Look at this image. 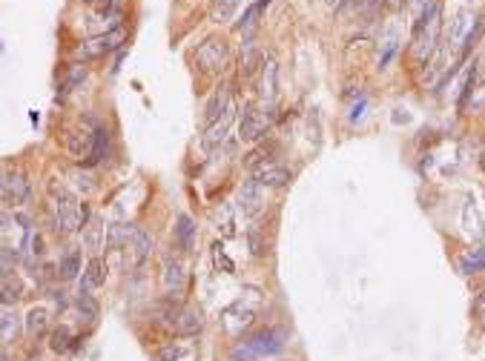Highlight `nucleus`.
Returning a JSON list of instances; mask_svg holds the SVG:
<instances>
[{
    "instance_id": "nucleus-1",
    "label": "nucleus",
    "mask_w": 485,
    "mask_h": 361,
    "mask_svg": "<svg viewBox=\"0 0 485 361\" xmlns=\"http://www.w3.org/2000/svg\"><path fill=\"white\" fill-rule=\"evenodd\" d=\"M440 32H442V3L431 0L428 6H422L419 17L414 20V29H410V46H414V58L419 66L433 58Z\"/></svg>"
},
{
    "instance_id": "nucleus-2",
    "label": "nucleus",
    "mask_w": 485,
    "mask_h": 361,
    "mask_svg": "<svg viewBox=\"0 0 485 361\" xmlns=\"http://www.w3.org/2000/svg\"><path fill=\"white\" fill-rule=\"evenodd\" d=\"M287 344V335L282 330H261L256 335H250L247 342H241L233 353H230V361H259V358H268V355H279Z\"/></svg>"
},
{
    "instance_id": "nucleus-3",
    "label": "nucleus",
    "mask_w": 485,
    "mask_h": 361,
    "mask_svg": "<svg viewBox=\"0 0 485 361\" xmlns=\"http://www.w3.org/2000/svg\"><path fill=\"white\" fill-rule=\"evenodd\" d=\"M49 195L55 201L52 207H55L58 232H63V235L81 232V201L66 186H58V184H49Z\"/></svg>"
},
{
    "instance_id": "nucleus-4",
    "label": "nucleus",
    "mask_w": 485,
    "mask_h": 361,
    "mask_svg": "<svg viewBox=\"0 0 485 361\" xmlns=\"http://www.w3.org/2000/svg\"><path fill=\"white\" fill-rule=\"evenodd\" d=\"M124 40H127V29H124V26L107 29L104 35H98V38H92V40L81 43L78 49H75V58H78V61H95V58H101V55H107V52L121 49V43H124Z\"/></svg>"
},
{
    "instance_id": "nucleus-5",
    "label": "nucleus",
    "mask_w": 485,
    "mask_h": 361,
    "mask_svg": "<svg viewBox=\"0 0 485 361\" xmlns=\"http://www.w3.org/2000/svg\"><path fill=\"white\" fill-rule=\"evenodd\" d=\"M196 63L201 72H210V75H218V72H224L227 63H230V52H227V43L222 38H210L199 46L196 52Z\"/></svg>"
},
{
    "instance_id": "nucleus-6",
    "label": "nucleus",
    "mask_w": 485,
    "mask_h": 361,
    "mask_svg": "<svg viewBox=\"0 0 485 361\" xmlns=\"http://www.w3.org/2000/svg\"><path fill=\"white\" fill-rule=\"evenodd\" d=\"M0 195H3L9 204L20 207L32 198V184H29V175L23 170H9L0 175Z\"/></svg>"
},
{
    "instance_id": "nucleus-7",
    "label": "nucleus",
    "mask_w": 485,
    "mask_h": 361,
    "mask_svg": "<svg viewBox=\"0 0 485 361\" xmlns=\"http://www.w3.org/2000/svg\"><path fill=\"white\" fill-rule=\"evenodd\" d=\"M124 250H127V255H130V264H132V267H141V264L153 255V235L144 230V227L127 224Z\"/></svg>"
},
{
    "instance_id": "nucleus-8",
    "label": "nucleus",
    "mask_w": 485,
    "mask_h": 361,
    "mask_svg": "<svg viewBox=\"0 0 485 361\" xmlns=\"http://www.w3.org/2000/svg\"><path fill=\"white\" fill-rule=\"evenodd\" d=\"M250 178L256 181V184H261L264 189H282V186H287L290 184V170L284 163H279V161H264V163H259V166H253L250 170Z\"/></svg>"
},
{
    "instance_id": "nucleus-9",
    "label": "nucleus",
    "mask_w": 485,
    "mask_h": 361,
    "mask_svg": "<svg viewBox=\"0 0 485 361\" xmlns=\"http://www.w3.org/2000/svg\"><path fill=\"white\" fill-rule=\"evenodd\" d=\"M268 127H270V120L264 118V112L256 109L253 104H245V109L238 115V138L241 141H259L268 132Z\"/></svg>"
},
{
    "instance_id": "nucleus-10",
    "label": "nucleus",
    "mask_w": 485,
    "mask_h": 361,
    "mask_svg": "<svg viewBox=\"0 0 485 361\" xmlns=\"http://www.w3.org/2000/svg\"><path fill=\"white\" fill-rule=\"evenodd\" d=\"M233 120H236V106L230 104L222 115L213 120V124H207V132H204V138H201V143H204L207 152L218 150V147H222V143L227 141V135H230V129H233Z\"/></svg>"
},
{
    "instance_id": "nucleus-11",
    "label": "nucleus",
    "mask_w": 485,
    "mask_h": 361,
    "mask_svg": "<svg viewBox=\"0 0 485 361\" xmlns=\"http://www.w3.org/2000/svg\"><path fill=\"white\" fill-rule=\"evenodd\" d=\"M161 281H164V290L173 296V298H178L184 293V287H187V267L181 264V258H176V255H167L164 258Z\"/></svg>"
},
{
    "instance_id": "nucleus-12",
    "label": "nucleus",
    "mask_w": 485,
    "mask_h": 361,
    "mask_svg": "<svg viewBox=\"0 0 485 361\" xmlns=\"http://www.w3.org/2000/svg\"><path fill=\"white\" fill-rule=\"evenodd\" d=\"M238 209L247 215V218H256L264 209V186L256 184L253 178H247L238 189Z\"/></svg>"
},
{
    "instance_id": "nucleus-13",
    "label": "nucleus",
    "mask_w": 485,
    "mask_h": 361,
    "mask_svg": "<svg viewBox=\"0 0 485 361\" xmlns=\"http://www.w3.org/2000/svg\"><path fill=\"white\" fill-rule=\"evenodd\" d=\"M253 319H256V304H247V307H245V298L233 301V304L222 312V321H224V327H227L230 332H241L245 327L253 324Z\"/></svg>"
},
{
    "instance_id": "nucleus-14",
    "label": "nucleus",
    "mask_w": 485,
    "mask_h": 361,
    "mask_svg": "<svg viewBox=\"0 0 485 361\" xmlns=\"http://www.w3.org/2000/svg\"><path fill=\"white\" fill-rule=\"evenodd\" d=\"M169 324L178 335H199L204 327V316L196 307H178L173 316H169Z\"/></svg>"
},
{
    "instance_id": "nucleus-15",
    "label": "nucleus",
    "mask_w": 485,
    "mask_h": 361,
    "mask_svg": "<svg viewBox=\"0 0 485 361\" xmlns=\"http://www.w3.org/2000/svg\"><path fill=\"white\" fill-rule=\"evenodd\" d=\"M261 101L264 106H276V98H279V63L276 58H264L261 63Z\"/></svg>"
},
{
    "instance_id": "nucleus-16",
    "label": "nucleus",
    "mask_w": 485,
    "mask_h": 361,
    "mask_svg": "<svg viewBox=\"0 0 485 361\" xmlns=\"http://www.w3.org/2000/svg\"><path fill=\"white\" fill-rule=\"evenodd\" d=\"M196 235H199L196 221H192L187 212H181L178 218H176V244L184 252H192V250H196Z\"/></svg>"
},
{
    "instance_id": "nucleus-17",
    "label": "nucleus",
    "mask_w": 485,
    "mask_h": 361,
    "mask_svg": "<svg viewBox=\"0 0 485 361\" xmlns=\"http://www.w3.org/2000/svg\"><path fill=\"white\" fill-rule=\"evenodd\" d=\"M81 232H84V250H89L92 255H98L104 250V238H107L104 221L101 218H89V224Z\"/></svg>"
},
{
    "instance_id": "nucleus-18",
    "label": "nucleus",
    "mask_w": 485,
    "mask_h": 361,
    "mask_svg": "<svg viewBox=\"0 0 485 361\" xmlns=\"http://www.w3.org/2000/svg\"><path fill=\"white\" fill-rule=\"evenodd\" d=\"M107 150H109V132L104 127H95L92 132V143H89V155H86V166H98L107 161Z\"/></svg>"
},
{
    "instance_id": "nucleus-19",
    "label": "nucleus",
    "mask_w": 485,
    "mask_h": 361,
    "mask_svg": "<svg viewBox=\"0 0 485 361\" xmlns=\"http://www.w3.org/2000/svg\"><path fill=\"white\" fill-rule=\"evenodd\" d=\"M23 298V281L15 278L12 273H0V304L15 307Z\"/></svg>"
},
{
    "instance_id": "nucleus-20",
    "label": "nucleus",
    "mask_w": 485,
    "mask_h": 361,
    "mask_svg": "<svg viewBox=\"0 0 485 361\" xmlns=\"http://www.w3.org/2000/svg\"><path fill=\"white\" fill-rule=\"evenodd\" d=\"M107 261L101 258V255H92L89 258V264H86V270H84V281L81 284H86L89 290H98V287H104L107 284Z\"/></svg>"
},
{
    "instance_id": "nucleus-21",
    "label": "nucleus",
    "mask_w": 485,
    "mask_h": 361,
    "mask_svg": "<svg viewBox=\"0 0 485 361\" xmlns=\"http://www.w3.org/2000/svg\"><path fill=\"white\" fill-rule=\"evenodd\" d=\"M20 339V319L12 310H0V344H17Z\"/></svg>"
},
{
    "instance_id": "nucleus-22",
    "label": "nucleus",
    "mask_w": 485,
    "mask_h": 361,
    "mask_svg": "<svg viewBox=\"0 0 485 361\" xmlns=\"http://www.w3.org/2000/svg\"><path fill=\"white\" fill-rule=\"evenodd\" d=\"M270 6V0H256V3H250L247 9H245V15H241L238 20H236V29L238 32H247V35H253V29L259 26V17H261V12Z\"/></svg>"
},
{
    "instance_id": "nucleus-23",
    "label": "nucleus",
    "mask_w": 485,
    "mask_h": 361,
    "mask_svg": "<svg viewBox=\"0 0 485 361\" xmlns=\"http://www.w3.org/2000/svg\"><path fill=\"white\" fill-rule=\"evenodd\" d=\"M78 273H81V250L69 247L58 261V275L63 281H72V278H78Z\"/></svg>"
},
{
    "instance_id": "nucleus-24",
    "label": "nucleus",
    "mask_w": 485,
    "mask_h": 361,
    "mask_svg": "<svg viewBox=\"0 0 485 361\" xmlns=\"http://www.w3.org/2000/svg\"><path fill=\"white\" fill-rule=\"evenodd\" d=\"M230 104H233V101H230L227 86H218V89L213 92V98L207 101V106H204V120H207V124H213V120H215L218 115H222Z\"/></svg>"
},
{
    "instance_id": "nucleus-25",
    "label": "nucleus",
    "mask_w": 485,
    "mask_h": 361,
    "mask_svg": "<svg viewBox=\"0 0 485 361\" xmlns=\"http://www.w3.org/2000/svg\"><path fill=\"white\" fill-rule=\"evenodd\" d=\"M89 143H92V135H86V132H78V129H69L66 132V150H69V155L72 158H86L89 155Z\"/></svg>"
},
{
    "instance_id": "nucleus-26",
    "label": "nucleus",
    "mask_w": 485,
    "mask_h": 361,
    "mask_svg": "<svg viewBox=\"0 0 485 361\" xmlns=\"http://www.w3.org/2000/svg\"><path fill=\"white\" fill-rule=\"evenodd\" d=\"M46 327H49V310H46V307H32L26 312V319H23V330H26L29 335H38Z\"/></svg>"
},
{
    "instance_id": "nucleus-27",
    "label": "nucleus",
    "mask_w": 485,
    "mask_h": 361,
    "mask_svg": "<svg viewBox=\"0 0 485 361\" xmlns=\"http://www.w3.org/2000/svg\"><path fill=\"white\" fill-rule=\"evenodd\" d=\"M75 307L84 312L89 321H98V316H101V307H98V301H95V296L89 293L86 284H81V290H78V296H75Z\"/></svg>"
},
{
    "instance_id": "nucleus-28",
    "label": "nucleus",
    "mask_w": 485,
    "mask_h": 361,
    "mask_svg": "<svg viewBox=\"0 0 485 361\" xmlns=\"http://www.w3.org/2000/svg\"><path fill=\"white\" fill-rule=\"evenodd\" d=\"M459 270H463V275H474V273L485 270V247H477V250L465 252L463 261H459Z\"/></svg>"
},
{
    "instance_id": "nucleus-29",
    "label": "nucleus",
    "mask_w": 485,
    "mask_h": 361,
    "mask_svg": "<svg viewBox=\"0 0 485 361\" xmlns=\"http://www.w3.org/2000/svg\"><path fill=\"white\" fill-rule=\"evenodd\" d=\"M124 238H127V224H109L107 227V238H104V250L107 252L124 250Z\"/></svg>"
},
{
    "instance_id": "nucleus-30",
    "label": "nucleus",
    "mask_w": 485,
    "mask_h": 361,
    "mask_svg": "<svg viewBox=\"0 0 485 361\" xmlns=\"http://www.w3.org/2000/svg\"><path fill=\"white\" fill-rule=\"evenodd\" d=\"M397 52H399V38L397 35H387L385 43H382V52H379V69L391 66L394 58H397Z\"/></svg>"
},
{
    "instance_id": "nucleus-31",
    "label": "nucleus",
    "mask_w": 485,
    "mask_h": 361,
    "mask_svg": "<svg viewBox=\"0 0 485 361\" xmlns=\"http://www.w3.org/2000/svg\"><path fill=\"white\" fill-rule=\"evenodd\" d=\"M72 330L66 327V324H61L55 332H52V342H49V347L55 350V353H66V350H72Z\"/></svg>"
},
{
    "instance_id": "nucleus-32",
    "label": "nucleus",
    "mask_w": 485,
    "mask_h": 361,
    "mask_svg": "<svg viewBox=\"0 0 485 361\" xmlns=\"http://www.w3.org/2000/svg\"><path fill=\"white\" fill-rule=\"evenodd\" d=\"M213 261H215V267H218V270H224V273H230V275L236 273V261L224 252V247L218 244V241L213 244Z\"/></svg>"
},
{
    "instance_id": "nucleus-33",
    "label": "nucleus",
    "mask_w": 485,
    "mask_h": 361,
    "mask_svg": "<svg viewBox=\"0 0 485 361\" xmlns=\"http://www.w3.org/2000/svg\"><path fill=\"white\" fill-rule=\"evenodd\" d=\"M215 224H218V232H222L224 238H233V235H236V221H233V209H230V207H222Z\"/></svg>"
},
{
    "instance_id": "nucleus-34",
    "label": "nucleus",
    "mask_w": 485,
    "mask_h": 361,
    "mask_svg": "<svg viewBox=\"0 0 485 361\" xmlns=\"http://www.w3.org/2000/svg\"><path fill=\"white\" fill-rule=\"evenodd\" d=\"M158 361H178V358H184L187 355V347L184 344H164V347H158Z\"/></svg>"
},
{
    "instance_id": "nucleus-35",
    "label": "nucleus",
    "mask_w": 485,
    "mask_h": 361,
    "mask_svg": "<svg viewBox=\"0 0 485 361\" xmlns=\"http://www.w3.org/2000/svg\"><path fill=\"white\" fill-rule=\"evenodd\" d=\"M474 83H477V63L471 66L468 78H465V83H463V95H459V109H465V104H468V98H471V92H474Z\"/></svg>"
},
{
    "instance_id": "nucleus-36",
    "label": "nucleus",
    "mask_w": 485,
    "mask_h": 361,
    "mask_svg": "<svg viewBox=\"0 0 485 361\" xmlns=\"http://www.w3.org/2000/svg\"><path fill=\"white\" fill-rule=\"evenodd\" d=\"M72 184H75V189H84V192H92V189H95L92 175H89V173H81V170L72 173Z\"/></svg>"
},
{
    "instance_id": "nucleus-37",
    "label": "nucleus",
    "mask_w": 485,
    "mask_h": 361,
    "mask_svg": "<svg viewBox=\"0 0 485 361\" xmlns=\"http://www.w3.org/2000/svg\"><path fill=\"white\" fill-rule=\"evenodd\" d=\"M238 3H241V0H215V15L218 17H233V12L238 9Z\"/></svg>"
},
{
    "instance_id": "nucleus-38",
    "label": "nucleus",
    "mask_w": 485,
    "mask_h": 361,
    "mask_svg": "<svg viewBox=\"0 0 485 361\" xmlns=\"http://www.w3.org/2000/svg\"><path fill=\"white\" fill-rule=\"evenodd\" d=\"M247 241H250V252L259 258V255H264V241H261V235L256 232V230H250L247 232Z\"/></svg>"
},
{
    "instance_id": "nucleus-39",
    "label": "nucleus",
    "mask_w": 485,
    "mask_h": 361,
    "mask_svg": "<svg viewBox=\"0 0 485 361\" xmlns=\"http://www.w3.org/2000/svg\"><path fill=\"white\" fill-rule=\"evenodd\" d=\"M365 109H368V98H365V95H362L359 104H356V106H353V112H351V120H353V124H356V120L365 118Z\"/></svg>"
},
{
    "instance_id": "nucleus-40",
    "label": "nucleus",
    "mask_w": 485,
    "mask_h": 361,
    "mask_svg": "<svg viewBox=\"0 0 485 361\" xmlns=\"http://www.w3.org/2000/svg\"><path fill=\"white\" fill-rule=\"evenodd\" d=\"M382 3H385L387 9H391V12H399V9L405 6V0H382Z\"/></svg>"
},
{
    "instance_id": "nucleus-41",
    "label": "nucleus",
    "mask_w": 485,
    "mask_h": 361,
    "mask_svg": "<svg viewBox=\"0 0 485 361\" xmlns=\"http://www.w3.org/2000/svg\"><path fill=\"white\" fill-rule=\"evenodd\" d=\"M474 310H477V312H485V293H479V296H477V301H474Z\"/></svg>"
},
{
    "instance_id": "nucleus-42",
    "label": "nucleus",
    "mask_w": 485,
    "mask_h": 361,
    "mask_svg": "<svg viewBox=\"0 0 485 361\" xmlns=\"http://www.w3.org/2000/svg\"><path fill=\"white\" fill-rule=\"evenodd\" d=\"M9 227H12V218H9V215H3V212H0V230L6 232Z\"/></svg>"
},
{
    "instance_id": "nucleus-43",
    "label": "nucleus",
    "mask_w": 485,
    "mask_h": 361,
    "mask_svg": "<svg viewBox=\"0 0 485 361\" xmlns=\"http://www.w3.org/2000/svg\"><path fill=\"white\" fill-rule=\"evenodd\" d=\"M328 3H330L333 9H342V3H345V0H328Z\"/></svg>"
},
{
    "instance_id": "nucleus-44",
    "label": "nucleus",
    "mask_w": 485,
    "mask_h": 361,
    "mask_svg": "<svg viewBox=\"0 0 485 361\" xmlns=\"http://www.w3.org/2000/svg\"><path fill=\"white\" fill-rule=\"evenodd\" d=\"M0 361H12V358H9V353H0Z\"/></svg>"
}]
</instances>
